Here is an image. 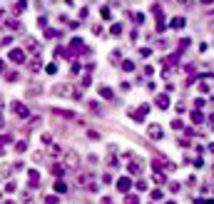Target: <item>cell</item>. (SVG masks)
<instances>
[{
	"mask_svg": "<svg viewBox=\"0 0 214 204\" xmlns=\"http://www.w3.org/2000/svg\"><path fill=\"white\" fill-rule=\"evenodd\" d=\"M13 109H15V115H20V117H28V115H30L28 107H23L20 102H13Z\"/></svg>",
	"mask_w": 214,
	"mask_h": 204,
	"instance_id": "1",
	"label": "cell"
},
{
	"mask_svg": "<svg viewBox=\"0 0 214 204\" xmlns=\"http://www.w3.org/2000/svg\"><path fill=\"white\" fill-rule=\"evenodd\" d=\"M10 60H13V62H23V60H25V55H23L20 50H13V52H10Z\"/></svg>",
	"mask_w": 214,
	"mask_h": 204,
	"instance_id": "2",
	"label": "cell"
},
{
	"mask_svg": "<svg viewBox=\"0 0 214 204\" xmlns=\"http://www.w3.org/2000/svg\"><path fill=\"white\" fill-rule=\"evenodd\" d=\"M28 179H30V184H32V187H37V182H40V177H37V172H30V174H28Z\"/></svg>",
	"mask_w": 214,
	"mask_h": 204,
	"instance_id": "3",
	"label": "cell"
},
{
	"mask_svg": "<svg viewBox=\"0 0 214 204\" xmlns=\"http://www.w3.org/2000/svg\"><path fill=\"white\" fill-rule=\"evenodd\" d=\"M67 164L75 167V164H77V154H67Z\"/></svg>",
	"mask_w": 214,
	"mask_h": 204,
	"instance_id": "4",
	"label": "cell"
},
{
	"mask_svg": "<svg viewBox=\"0 0 214 204\" xmlns=\"http://www.w3.org/2000/svg\"><path fill=\"white\" fill-rule=\"evenodd\" d=\"M0 112H3V100H0Z\"/></svg>",
	"mask_w": 214,
	"mask_h": 204,
	"instance_id": "5",
	"label": "cell"
},
{
	"mask_svg": "<svg viewBox=\"0 0 214 204\" xmlns=\"http://www.w3.org/2000/svg\"><path fill=\"white\" fill-rule=\"evenodd\" d=\"M0 70H3V62H0Z\"/></svg>",
	"mask_w": 214,
	"mask_h": 204,
	"instance_id": "6",
	"label": "cell"
}]
</instances>
